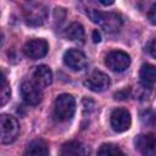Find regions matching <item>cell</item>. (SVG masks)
I'll list each match as a JSON object with an SVG mask.
<instances>
[{
    "label": "cell",
    "mask_w": 156,
    "mask_h": 156,
    "mask_svg": "<svg viewBox=\"0 0 156 156\" xmlns=\"http://www.w3.org/2000/svg\"><path fill=\"white\" fill-rule=\"evenodd\" d=\"M49 50V45L48 41L45 39H40V38H34L28 40L24 46H23V52L27 57H29L30 60H39L43 58Z\"/></svg>",
    "instance_id": "52a82bcc"
},
{
    "label": "cell",
    "mask_w": 156,
    "mask_h": 156,
    "mask_svg": "<svg viewBox=\"0 0 156 156\" xmlns=\"http://www.w3.org/2000/svg\"><path fill=\"white\" fill-rule=\"evenodd\" d=\"M60 155L61 156H89V150L83 143L72 140L62 145Z\"/></svg>",
    "instance_id": "5bb4252c"
},
{
    "label": "cell",
    "mask_w": 156,
    "mask_h": 156,
    "mask_svg": "<svg viewBox=\"0 0 156 156\" xmlns=\"http://www.w3.org/2000/svg\"><path fill=\"white\" fill-rule=\"evenodd\" d=\"M32 80L39 88H45V87L50 85L52 82V72L45 65L37 66V67H34V69L32 72Z\"/></svg>",
    "instance_id": "7c38bea8"
},
{
    "label": "cell",
    "mask_w": 156,
    "mask_h": 156,
    "mask_svg": "<svg viewBox=\"0 0 156 156\" xmlns=\"http://www.w3.org/2000/svg\"><path fill=\"white\" fill-rule=\"evenodd\" d=\"M147 17H149V20H150V22H151L152 24L156 23V5H154V6L150 9V12L147 13Z\"/></svg>",
    "instance_id": "d6986e66"
},
{
    "label": "cell",
    "mask_w": 156,
    "mask_h": 156,
    "mask_svg": "<svg viewBox=\"0 0 156 156\" xmlns=\"http://www.w3.org/2000/svg\"><path fill=\"white\" fill-rule=\"evenodd\" d=\"M100 4H101V5L107 6V5H112V4H113V1H107V2H106V1H100Z\"/></svg>",
    "instance_id": "603a6c76"
},
{
    "label": "cell",
    "mask_w": 156,
    "mask_h": 156,
    "mask_svg": "<svg viewBox=\"0 0 156 156\" xmlns=\"http://www.w3.org/2000/svg\"><path fill=\"white\" fill-rule=\"evenodd\" d=\"M24 156H49V146L41 139H35L28 144Z\"/></svg>",
    "instance_id": "9a60e30c"
},
{
    "label": "cell",
    "mask_w": 156,
    "mask_h": 156,
    "mask_svg": "<svg viewBox=\"0 0 156 156\" xmlns=\"http://www.w3.org/2000/svg\"><path fill=\"white\" fill-rule=\"evenodd\" d=\"M128 91H129L128 89H123V90L117 91V93L115 94V99H118V100H124V99H127Z\"/></svg>",
    "instance_id": "ffe728a7"
},
{
    "label": "cell",
    "mask_w": 156,
    "mask_h": 156,
    "mask_svg": "<svg viewBox=\"0 0 156 156\" xmlns=\"http://www.w3.org/2000/svg\"><path fill=\"white\" fill-rule=\"evenodd\" d=\"M93 41H94V43H100V41H101V34L99 33L98 29L93 30Z\"/></svg>",
    "instance_id": "44dd1931"
},
{
    "label": "cell",
    "mask_w": 156,
    "mask_h": 156,
    "mask_svg": "<svg viewBox=\"0 0 156 156\" xmlns=\"http://www.w3.org/2000/svg\"><path fill=\"white\" fill-rule=\"evenodd\" d=\"M105 65L113 72H123L130 65V56L124 51L113 50L106 55Z\"/></svg>",
    "instance_id": "5b68a950"
},
{
    "label": "cell",
    "mask_w": 156,
    "mask_h": 156,
    "mask_svg": "<svg viewBox=\"0 0 156 156\" xmlns=\"http://www.w3.org/2000/svg\"><path fill=\"white\" fill-rule=\"evenodd\" d=\"M0 45H1V34H0Z\"/></svg>",
    "instance_id": "cb8c5ba5"
},
{
    "label": "cell",
    "mask_w": 156,
    "mask_h": 156,
    "mask_svg": "<svg viewBox=\"0 0 156 156\" xmlns=\"http://www.w3.org/2000/svg\"><path fill=\"white\" fill-rule=\"evenodd\" d=\"M111 82H110V77L101 72V71H94L91 72L84 80V85L95 93H101L105 91L108 87H110Z\"/></svg>",
    "instance_id": "9c48e42d"
},
{
    "label": "cell",
    "mask_w": 156,
    "mask_h": 156,
    "mask_svg": "<svg viewBox=\"0 0 156 156\" xmlns=\"http://www.w3.org/2000/svg\"><path fill=\"white\" fill-rule=\"evenodd\" d=\"M139 80H140V84L145 89L152 90L155 87V82H156L155 66H152L150 63H144L139 72Z\"/></svg>",
    "instance_id": "4fadbf2b"
},
{
    "label": "cell",
    "mask_w": 156,
    "mask_h": 156,
    "mask_svg": "<svg viewBox=\"0 0 156 156\" xmlns=\"http://www.w3.org/2000/svg\"><path fill=\"white\" fill-rule=\"evenodd\" d=\"M149 52H150V55H151L152 57L156 56V54H155V39H152V40L150 41V44H149Z\"/></svg>",
    "instance_id": "7402d4cb"
},
{
    "label": "cell",
    "mask_w": 156,
    "mask_h": 156,
    "mask_svg": "<svg viewBox=\"0 0 156 156\" xmlns=\"http://www.w3.org/2000/svg\"><path fill=\"white\" fill-rule=\"evenodd\" d=\"M20 134L18 121L7 113L0 115V143L10 144L17 139Z\"/></svg>",
    "instance_id": "3957f363"
},
{
    "label": "cell",
    "mask_w": 156,
    "mask_h": 156,
    "mask_svg": "<svg viewBox=\"0 0 156 156\" xmlns=\"http://www.w3.org/2000/svg\"><path fill=\"white\" fill-rule=\"evenodd\" d=\"M63 62L67 67H69L73 71H82L88 65L87 56L82 50H78V49L67 50L63 55Z\"/></svg>",
    "instance_id": "30bf717a"
},
{
    "label": "cell",
    "mask_w": 156,
    "mask_h": 156,
    "mask_svg": "<svg viewBox=\"0 0 156 156\" xmlns=\"http://www.w3.org/2000/svg\"><path fill=\"white\" fill-rule=\"evenodd\" d=\"M110 123L115 132L122 133L130 128L132 124V117L127 108L117 107L111 112L110 116Z\"/></svg>",
    "instance_id": "8992f818"
},
{
    "label": "cell",
    "mask_w": 156,
    "mask_h": 156,
    "mask_svg": "<svg viewBox=\"0 0 156 156\" xmlns=\"http://www.w3.org/2000/svg\"><path fill=\"white\" fill-rule=\"evenodd\" d=\"M48 18V9L40 2H27L23 6V20L29 27H39Z\"/></svg>",
    "instance_id": "7a4b0ae2"
},
{
    "label": "cell",
    "mask_w": 156,
    "mask_h": 156,
    "mask_svg": "<svg viewBox=\"0 0 156 156\" xmlns=\"http://www.w3.org/2000/svg\"><path fill=\"white\" fill-rule=\"evenodd\" d=\"M135 147L144 156H155V135L152 133L138 135L135 139Z\"/></svg>",
    "instance_id": "8fae6325"
},
{
    "label": "cell",
    "mask_w": 156,
    "mask_h": 156,
    "mask_svg": "<svg viewBox=\"0 0 156 156\" xmlns=\"http://www.w3.org/2000/svg\"><path fill=\"white\" fill-rule=\"evenodd\" d=\"M20 93L22 99L28 105H38L43 99L41 88H39L32 79L22 82L20 87Z\"/></svg>",
    "instance_id": "ba28073f"
},
{
    "label": "cell",
    "mask_w": 156,
    "mask_h": 156,
    "mask_svg": "<svg viewBox=\"0 0 156 156\" xmlns=\"http://www.w3.org/2000/svg\"><path fill=\"white\" fill-rule=\"evenodd\" d=\"M65 35L71 41H76V43H83L84 41V38H85V33H84L83 26L80 23H77V22L71 23L66 28Z\"/></svg>",
    "instance_id": "2e32d148"
},
{
    "label": "cell",
    "mask_w": 156,
    "mask_h": 156,
    "mask_svg": "<svg viewBox=\"0 0 156 156\" xmlns=\"http://www.w3.org/2000/svg\"><path fill=\"white\" fill-rule=\"evenodd\" d=\"M76 111V100L71 94H61L56 98L54 112L57 119L68 121L73 117Z\"/></svg>",
    "instance_id": "277c9868"
},
{
    "label": "cell",
    "mask_w": 156,
    "mask_h": 156,
    "mask_svg": "<svg viewBox=\"0 0 156 156\" xmlns=\"http://www.w3.org/2000/svg\"><path fill=\"white\" fill-rule=\"evenodd\" d=\"M87 15L107 33H116L122 28V18L116 12H102L95 9H88Z\"/></svg>",
    "instance_id": "6da1fadb"
},
{
    "label": "cell",
    "mask_w": 156,
    "mask_h": 156,
    "mask_svg": "<svg viewBox=\"0 0 156 156\" xmlns=\"http://www.w3.org/2000/svg\"><path fill=\"white\" fill-rule=\"evenodd\" d=\"M10 85L7 83V79H6V76L5 73L0 69V106L5 105L10 98Z\"/></svg>",
    "instance_id": "ac0fdd59"
},
{
    "label": "cell",
    "mask_w": 156,
    "mask_h": 156,
    "mask_svg": "<svg viewBox=\"0 0 156 156\" xmlns=\"http://www.w3.org/2000/svg\"><path fill=\"white\" fill-rule=\"evenodd\" d=\"M98 156H124V152L118 145L112 143H106L99 147Z\"/></svg>",
    "instance_id": "e0dca14e"
}]
</instances>
